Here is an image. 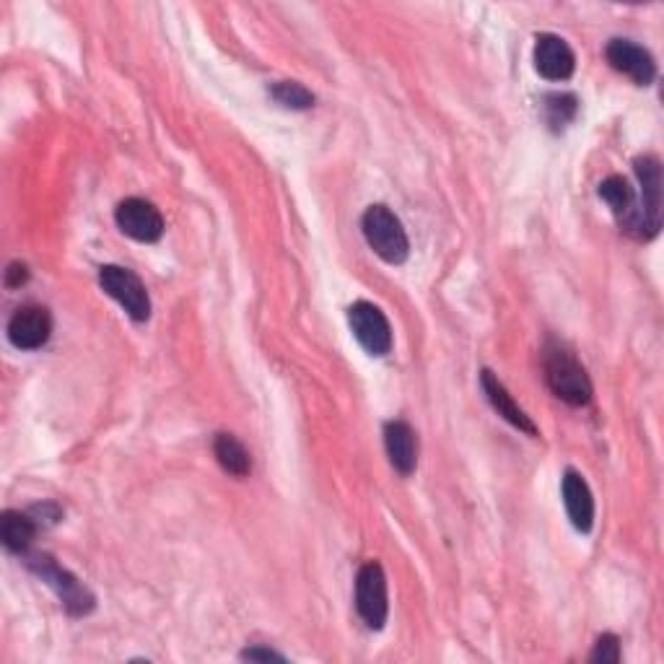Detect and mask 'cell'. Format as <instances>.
<instances>
[{"instance_id": "obj_1", "label": "cell", "mask_w": 664, "mask_h": 664, "mask_svg": "<svg viewBox=\"0 0 664 664\" xmlns=\"http://www.w3.org/2000/svg\"><path fill=\"white\" fill-rule=\"evenodd\" d=\"M545 382L558 400L574 405V408H585L592 403V382H589L587 368L560 345H553L545 353Z\"/></svg>"}, {"instance_id": "obj_2", "label": "cell", "mask_w": 664, "mask_h": 664, "mask_svg": "<svg viewBox=\"0 0 664 664\" xmlns=\"http://www.w3.org/2000/svg\"><path fill=\"white\" fill-rule=\"evenodd\" d=\"M361 228H364L368 247H372L382 260L389 265H403L408 260V234H405L400 218H397L387 205H372V208L364 213V218H361Z\"/></svg>"}, {"instance_id": "obj_3", "label": "cell", "mask_w": 664, "mask_h": 664, "mask_svg": "<svg viewBox=\"0 0 664 664\" xmlns=\"http://www.w3.org/2000/svg\"><path fill=\"white\" fill-rule=\"evenodd\" d=\"M24 560L44 585L55 589V595L61 597L63 608L68 610L71 615H88V612L94 610V595L88 592L71 571L57 566L53 558L44 556V553H24Z\"/></svg>"}, {"instance_id": "obj_4", "label": "cell", "mask_w": 664, "mask_h": 664, "mask_svg": "<svg viewBox=\"0 0 664 664\" xmlns=\"http://www.w3.org/2000/svg\"><path fill=\"white\" fill-rule=\"evenodd\" d=\"M99 286L128 312L130 320L146 322L151 317L149 291L132 270L120 268V265H105L99 270Z\"/></svg>"}, {"instance_id": "obj_5", "label": "cell", "mask_w": 664, "mask_h": 664, "mask_svg": "<svg viewBox=\"0 0 664 664\" xmlns=\"http://www.w3.org/2000/svg\"><path fill=\"white\" fill-rule=\"evenodd\" d=\"M633 172L641 184V239H654L662 228V164L654 153H644L633 161Z\"/></svg>"}, {"instance_id": "obj_6", "label": "cell", "mask_w": 664, "mask_h": 664, "mask_svg": "<svg viewBox=\"0 0 664 664\" xmlns=\"http://www.w3.org/2000/svg\"><path fill=\"white\" fill-rule=\"evenodd\" d=\"M356 610L372 631L385 629L389 615L387 577H385V568L376 564V560H368V564L358 568Z\"/></svg>"}, {"instance_id": "obj_7", "label": "cell", "mask_w": 664, "mask_h": 664, "mask_svg": "<svg viewBox=\"0 0 664 664\" xmlns=\"http://www.w3.org/2000/svg\"><path fill=\"white\" fill-rule=\"evenodd\" d=\"M349 322L353 335L361 343V349L372 356H387L393 351V328H389L385 312L368 301H356L349 309Z\"/></svg>"}, {"instance_id": "obj_8", "label": "cell", "mask_w": 664, "mask_h": 664, "mask_svg": "<svg viewBox=\"0 0 664 664\" xmlns=\"http://www.w3.org/2000/svg\"><path fill=\"white\" fill-rule=\"evenodd\" d=\"M115 221L125 236L143 242V245H153L164 234V218H161L159 208L143 197H128L117 205Z\"/></svg>"}, {"instance_id": "obj_9", "label": "cell", "mask_w": 664, "mask_h": 664, "mask_svg": "<svg viewBox=\"0 0 664 664\" xmlns=\"http://www.w3.org/2000/svg\"><path fill=\"white\" fill-rule=\"evenodd\" d=\"M53 335V317L40 304H26L9 320V341L19 351H36Z\"/></svg>"}, {"instance_id": "obj_10", "label": "cell", "mask_w": 664, "mask_h": 664, "mask_svg": "<svg viewBox=\"0 0 664 664\" xmlns=\"http://www.w3.org/2000/svg\"><path fill=\"white\" fill-rule=\"evenodd\" d=\"M608 63L623 76H629L636 86H649L656 78V63L652 53L631 40H610L604 47Z\"/></svg>"}, {"instance_id": "obj_11", "label": "cell", "mask_w": 664, "mask_h": 664, "mask_svg": "<svg viewBox=\"0 0 664 664\" xmlns=\"http://www.w3.org/2000/svg\"><path fill=\"white\" fill-rule=\"evenodd\" d=\"M535 68L548 81H568L577 68V55L560 36L540 34L535 44Z\"/></svg>"}, {"instance_id": "obj_12", "label": "cell", "mask_w": 664, "mask_h": 664, "mask_svg": "<svg viewBox=\"0 0 664 664\" xmlns=\"http://www.w3.org/2000/svg\"><path fill=\"white\" fill-rule=\"evenodd\" d=\"M560 493H564V504L571 525L577 527L579 533H589L595 525V496L592 491H589L585 475L577 470H566L564 483H560Z\"/></svg>"}, {"instance_id": "obj_13", "label": "cell", "mask_w": 664, "mask_h": 664, "mask_svg": "<svg viewBox=\"0 0 664 664\" xmlns=\"http://www.w3.org/2000/svg\"><path fill=\"white\" fill-rule=\"evenodd\" d=\"M600 197L610 205L615 218L621 221L623 232H629L641 239V218H639V208H636V193L629 184L625 176L612 174L600 184Z\"/></svg>"}, {"instance_id": "obj_14", "label": "cell", "mask_w": 664, "mask_h": 664, "mask_svg": "<svg viewBox=\"0 0 664 664\" xmlns=\"http://www.w3.org/2000/svg\"><path fill=\"white\" fill-rule=\"evenodd\" d=\"M385 447L393 468L400 475H413L418 468V437L405 420H389L385 426Z\"/></svg>"}, {"instance_id": "obj_15", "label": "cell", "mask_w": 664, "mask_h": 664, "mask_svg": "<svg viewBox=\"0 0 664 664\" xmlns=\"http://www.w3.org/2000/svg\"><path fill=\"white\" fill-rule=\"evenodd\" d=\"M481 385H483L485 397H489L491 408L496 410L501 418L508 420L514 429L525 431V433H529V437H537V426L533 424V418H529L527 413L514 403V397L506 393V387L501 385L499 376L493 374L491 368H483V372H481Z\"/></svg>"}, {"instance_id": "obj_16", "label": "cell", "mask_w": 664, "mask_h": 664, "mask_svg": "<svg viewBox=\"0 0 664 664\" xmlns=\"http://www.w3.org/2000/svg\"><path fill=\"white\" fill-rule=\"evenodd\" d=\"M36 529H40V525H36V520L29 512H6L3 522H0L3 545L11 553H19V556H24V553L32 548Z\"/></svg>"}, {"instance_id": "obj_17", "label": "cell", "mask_w": 664, "mask_h": 664, "mask_svg": "<svg viewBox=\"0 0 664 664\" xmlns=\"http://www.w3.org/2000/svg\"><path fill=\"white\" fill-rule=\"evenodd\" d=\"M213 454H216L221 468L234 478H247L249 470H253L249 452L234 433H218L216 441H213Z\"/></svg>"}, {"instance_id": "obj_18", "label": "cell", "mask_w": 664, "mask_h": 664, "mask_svg": "<svg viewBox=\"0 0 664 664\" xmlns=\"http://www.w3.org/2000/svg\"><path fill=\"white\" fill-rule=\"evenodd\" d=\"M270 97L286 109H309L314 107V94L304 88L297 81H280L270 88Z\"/></svg>"}, {"instance_id": "obj_19", "label": "cell", "mask_w": 664, "mask_h": 664, "mask_svg": "<svg viewBox=\"0 0 664 664\" xmlns=\"http://www.w3.org/2000/svg\"><path fill=\"white\" fill-rule=\"evenodd\" d=\"M545 115H548V122L553 128H564L577 115V97L574 94H550L545 99Z\"/></svg>"}, {"instance_id": "obj_20", "label": "cell", "mask_w": 664, "mask_h": 664, "mask_svg": "<svg viewBox=\"0 0 664 664\" xmlns=\"http://www.w3.org/2000/svg\"><path fill=\"white\" fill-rule=\"evenodd\" d=\"M589 662L595 664H618L621 662V639L615 633H604L597 639L595 652L589 654Z\"/></svg>"}, {"instance_id": "obj_21", "label": "cell", "mask_w": 664, "mask_h": 664, "mask_svg": "<svg viewBox=\"0 0 664 664\" xmlns=\"http://www.w3.org/2000/svg\"><path fill=\"white\" fill-rule=\"evenodd\" d=\"M36 520V525H55V522H61V508H57L55 504H42V506H34L32 512H29Z\"/></svg>"}, {"instance_id": "obj_22", "label": "cell", "mask_w": 664, "mask_h": 664, "mask_svg": "<svg viewBox=\"0 0 664 664\" xmlns=\"http://www.w3.org/2000/svg\"><path fill=\"white\" fill-rule=\"evenodd\" d=\"M29 280V268L24 263H11L9 270H6V286L9 289H21Z\"/></svg>"}, {"instance_id": "obj_23", "label": "cell", "mask_w": 664, "mask_h": 664, "mask_svg": "<svg viewBox=\"0 0 664 664\" xmlns=\"http://www.w3.org/2000/svg\"><path fill=\"white\" fill-rule=\"evenodd\" d=\"M242 660H249V662H283V654L272 652V649L253 646V649H245V652H242Z\"/></svg>"}]
</instances>
